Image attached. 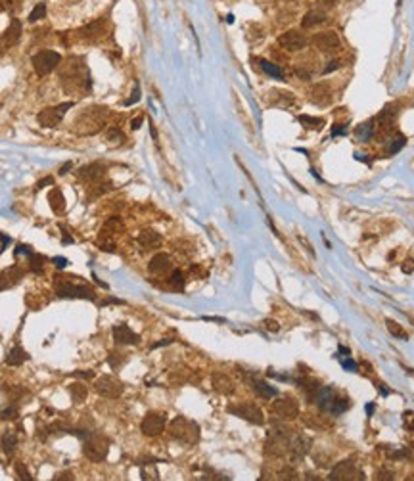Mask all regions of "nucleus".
<instances>
[{"label":"nucleus","instance_id":"nucleus-1","mask_svg":"<svg viewBox=\"0 0 414 481\" xmlns=\"http://www.w3.org/2000/svg\"><path fill=\"white\" fill-rule=\"evenodd\" d=\"M62 85L66 90H88L90 88V71L85 66V62L81 58H71L69 64L62 71Z\"/></svg>","mask_w":414,"mask_h":481},{"label":"nucleus","instance_id":"nucleus-2","mask_svg":"<svg viewBox=\"0 0 414 481\" xmlns=\"http://www.w3.org/2000/svg\"><path fill=\"white\" fill-rule=\"evenodd\" d=\"M109 115L106 107L90 106L88 109L81 111L75 121V129L81 135H96L106 127V117Z\"/></svg>","mask_w":414,"mask_h":481},{"label":"nucleus","instance_id":"nucleus-3","mask_svg":"<svg viewBox=\"0 0 414 481\" xmlns=\"http://www.w3.org/2000/svg\"><path fill=\"white\" fill-rule=\"evenodd\" d=\"M293 433L286 426H272L267 433L265 441V454L267 456H284L289 451V441Z\"/></svg>","mask_w":414,"mask_h":481},{"label":"nucleus","instance_id":"nucleus-4","mask_svg":"<svg viewBox=\"0 0 414 481\" xmlns=\"http://www.w3.org/2000/svg\"><path fill=\"white\" fill-rule=\"evenodd\" d=\"M83 452L90 462H104L109 452V441L98 432H88L83 439Z\"/></svg>","mask_w":414,"mask_h":481},{"label":"nucleus","instance_id":"nucleus-5","mask_svg":"<svg viewBox=\"0 0 414 481\" xmlns=\"http://www.w3.org/2000/svg\"><path fill=\"white\" fill-rule=\"evenodd\" d=\"M313 401L320 406V410H326L332 414H341L349 408V401L345 397L337 395L332 387H320Z\"/></svg>","mask_w":414,"mask_h":481},{"label":"nucleus","instance_id":"nucleus-6","mask_svg":"<svg viewBox=\"0 0 414 481\" xmlns=\"http://www.w3.org/2000/svg\"><path fill=\"white\" fill-rule=\"evenodd\" d=\"M169 432L173 435L176 441L184 443V445H196L198 439H200V428L198 424L184 418V416H176L173 422H171V428Z\"/></svg>","mask_w":414,"mask_h":481},{"label":"nucleus","instance_id":"nucleus-7","mask_svg":"<svg viewBox=\"0 0 414 481\" xmlns=\"http://www.w3.org/2000/svg\"><path fill=\"white\" fill-rule=\"evenodd\" d=\"M56 295L58 297H73V299H88L94 301L96 295L90 286L85 284H73V280L69 278H60L58 286H56Z\"/></svg>","mask_w":414,"mask_h":481},{"label":"nucleus","instance_id":"nucleus-8","mask_svg":"<svg viewBox=\"0 0 414 481\" xmlns=\"http://www.w3.org/2000/svg\"><path fill=\"white\" fill-rule=\"evenodd\" d=\"M270 414L278 420H295L299 416V403L293 399V397H280V399H274V403L270 404Z\"/></svg>","mask_w":414,"mask_h":481},{"label":"nucleus","instance_id":"nucleus-9","mask_svg":"<svg viewBox=\"0 0 414 481\" xmlns=\"http://www.w3.org/2000/svg\"><path fill=\"white\" fill-rule=\"evenodd\" d=\"M69 107H73V102H66V104H60V106L44 107L42 111H39L37 121L40 123V127H46V129L58 127L60 123H62L64 115L69 111Z\"/></svg>","mask_w":414,"mask_h":481},{"label":"nucleus","instance_id":"nucleus-10","mask_svg":"<svg viewBox=\"0 0 414 481\" xmlns=\"http://www.w3.org/2000/svg\"><path fill=\"white\" fill-rule=\"evenodd\" d=\"M228 412L242 418V420H248L250 424H255V426H263V424H265L263 410H261L257 404H251V403L230 404V406H228Z\"/></svg>","mask_w":414,"mask_h":481},{"label":"nucleus","instance_id":"nucleus-11","mask_svg":"<svg viewBox=\"0 0 414 481\" xmlns=\"http://www.w3.org/2000/svg\"><path fill=\"white\" fill-rule=\"evenodd\" d=\"M330 479L332 481H361L365 479V471L361 468H357L353 460H343L337 466H334V470L330 471Z\"/></svg>","mask_w":414,"mask_h":481},{"label":"nucleus","instance_id":"nucleus-12","mask_svg":"<svg viewBox=\"0 0 414 481\" xmlns=\"http://www.w3.org/2000/svg\"><path fill=\"white\" fill-rule=\"evenodd\" d=\"M62 64V56L54 50H42L33 58V68L39 75H48Z\"/></svg>","mask_w":414,"mask_h":481},{"label":"nucleus","instance_id":"nucleus-13","mask_svg":"<svg viewBox=\"0 0 414 481\" xmlns=\"http://www.w3.org/2000/svg\"><path fill=\"white\" fill-rule=\"evenodd\" d=\"M313 46L324 54H334L341 48V39L336 31H320L313 37Z\"/></svg>","mask_w":414,"mask_h":481},{"label":"nucleus","instance_id":"nucleus-14","mask_svg":"<svg viewBox=\"0 0 414 481\" xmlns=\"http://www.w3.org/2000/svg\"><path fill=\"white\" fill-rule=\"evenodd\" d=\"M94 389H96V393L102 395V397L117 399V397H121L123 389H125V385L121 384L119 380H115L113 376H102V378H98L96 380Z\"/></svg>","mask_w":414,"mask_h":481},{"label":"nucleus","instance_id":"nucleus-15","mask_svg":"<svg viewBox=\"0 0 414 481\" xmlns=\"http://www.w3.org/2000/svg\"><path fill=\"white\" fill-rule=\"evenodd\" d=\"M165 424H167V416L163 412H148L140 424V430L148 437H155L165 430Z\"/></svg>","mask_w":414,"mask_h":481},{"label":"nucleus","instance_id":"nucleus-16","mask_svg":"<svg viewBox=\"0 0 414 481\" xmlns=\"http://www.w3.org/2000/svg\"><path fill=\"white\" fill-rule=\"evenodd\" d=\"M307 37L301 31L295 29L286 31V33H282L278 37V44L284 50H288V52H299V50H303L307 46Z\"/></svg>","mask_w":414,"mask_h":481},{"label":"nucleus","instance_id":"nucleus-17","mask_svg":"<svg viewBox=\"0 0 414 481\" xmlns=\"http://www.w3.org/2000/svg\"><path fill=\"white\" fill-rule=\"evenodd\" d=\"M311 439H309L307 435H303V433H298V435H293L291 437V441H289V456H291V462H299L305 454L309 452V449H311Z\"/></svg>","mask_w":414,"mask_h":481},{"label":"nucleus","instance_id":"nucleus-18","mask_svg":"<svg viewBox=\"0 0 414 481\" xmlns=\"http://www.w3.org/2000/svg\"><path fill=\"white\" fill-rule=\"evenodd\" d=\"M79 178L81 181H85V183L88 184H96L102 181V176L106 174V167L102 163H90V165H85L83 169H79Z\"/></svg>","mask_w":414,"mask_h":481},{"label":"nucleus","instance_id":"nucleus-19","mask_svg":"<svg viewBox=\"0 0 414 481\" xmlns=\"http://www.w3.org/2000/svg\"><path fill=\"white\" fill-rule=\"evenodd\" d=\"M307 96L309 100L315 102L317 106H328L330 100H332V90H330V87L324 85V83H318V85H313V87L309 88Z\"/></svg>","mask_w":414,"mask_h":481},{"label":"nucleus","instance_id":"nucleus-20","mask_svg":"<svg viewBox=\"0 0 414 481\" xmlns=\"http://www.w3.org/2000/svg\"><path fill=\"white\" fill-rule=\"evenodd\" d=\"M113 339H115V343H119V345H135V343L140 341L138 334H135L127 324H117V326H113Z\"/></svg>","mask_w":414,"mask_h":481},{"label":"nucleus","instance_id":"nucleus-21","mask_svg":"<svg viewBox=\"0 0 414 481\" xmlns=\"http://www.w3.org/2000/svg\"><path fill=\"white\" fill-rule=\"evenodd\" d=\"M161 244H163L161 234L152 228H144L138 234V246H142V250H157L161 248Z\"/></svg>","mask_w":414,"mask_h":481},{"label":"nucleus","instance_id":"nucleus-22","mask_svg":"<svg viewBox=\"0 0 414 481\" xmlns=\"http://www.w3.org/2000/svg\"><path fill=\"white\" fill-rule=\"evenodd\" d=\"M171 267H173V263H171V257L167 253H157L148 263V270L152 274H157V276L159 274H167L171 270Z\"/></svg>","mask_w":414,"mask_h":481},{"label":"nucleus","instance_id":"nucleus-23","mask_svg":"<svg viewBox=\"0 0 414 481\" xmlns=\"http://www.w3.org/2000/svg\"><path fill=\"white\" fill-rule=\"evenodd\" d=\"M211 384H213V389L221 395H232L234 389H236L232 378H228L226 374H221V372H215V374L211 376Z\"/></svg>","mask_w":414,"mask_h":481},{"label":"nucleus","instance_id":"nucleus-24","mask_svg":"<svg viewBox=\"0 0 414 481\" xmlns=\"http://www.w3.org/2000/svg\"><path fill=\"white\" fill-rule=\"evenodd\" d=\"M21 278H23V270H21L18 265H14V267L6 269L4 272H0V291L10 288L14 284H18Z\"/></svg>","mask_w":414,"mask_h":481},{"label":"nucleus","instance_id":"nucleus-25","mask_svg":"<svg viewBox=\"0 0 414 481\" xmlns=\"http://www.w3.org/2000/svg\"><path fill=\"white\" fill-rule=\"evenodd\" d=\"M21 37V23L20 20H12L10 27L6 29V33L2 35V46L4 48H10V46H14V44H18V40H20Z\"/></svg>","mask_w":414,"mask_h":481},{"label":"nucleus","instance_id":"nucleus-26","mask_svg":"<svg viewBox=\"0 0 414 481\" xmlns=\"http://www.w3.org/2000/svg\"><path fill=\"white\" fill-rule=\"evenodd\" d=\"M376 133V121L374 119H370V121H365V123H361V125L355 127V138L357 142H361V144H366L372 136H374Z\"/></svg>","mask_w":414,"mask_h":481},{"label":"nucleus","instance_id":"nucleus-27","mask_svg":"<svg viewBox=\"0 0 414 481\" xmlns=\"http://www.w3.org/2000/svg\"><path fill=\"white\" fill-rule=\"evenodd\" d=\"M104 33H106V31H104V21L102 20L92 21V23H88L87 27H83V29L79 31V35L88 40H98L100 37H104Z\"/></svg>","mask_w":414,"mask_h":481},{"label":"nucleus","instance_id":"nucleus-28","mask_svg":"<svg viewBox=\"0 0 414 481\" xmlns=\"http://www.w3.org/2000/svg\"><path fill=\"white\" fill-rule=\"evenodd\" d=\"M326 20H328V16L324 14V12H320V10H311V12H307V14L303 16V20H301V25H303L305 29H311V27L322 25V23H324Z\"/></svg>","mask_w":414,"mask_h":481},{"label":"nucleus","instance_id":"nucleus-29","mask_svg":"<svg viewBox=\"0 0 414 481\" xmlns=\"http://www.w3.org/2000/svg\"><path fill=\"white\" fill-rule=\"evenodd\" d=\"M29 358V355L25 353V349L21 345H16L10 349V353L6 355V365L8 366H21L25 360Z\"/></svg>","mask_w":414,"mask_h":481},{"label":"nucleus","instance_id":"nucleus-30","mask_svg":"<svg viewBox=\"0 0 414 481\" xmlns=\"http://www.w3.org/2000/svg\"><path fill=\"white\" fill-rule=\"evenodd\" d=\"M48 203H50V207H52V211L54 213L66 211V198H64L62 190H58V188H52V190H50Z\"/></svg>","mask_w":414,"mask_h":481},{"label":"nucleus","instance_id":"nucleus-31","mask_svg":"<svg viewBox=\"0 0 414 481\" xmlns=\"http://www.w3.org/2000/svg\"><path fill=\"white\" fill-rule=\"evenodd\" d=\"M253 389H255V393L259 395V397H263V399H272V397L278 395L276 387L269 385L267 382H261V380H255V382H253Z\"/></svg>","mask_w":414,"mask_h":481},{"label":"nucleus","instance_id":"nucleus-32","mask_svg":"<svg viewBox=\"0 0 414 481\" xmlns=\"http://www.w3.org/2000/svg\"><path fill=\"white\" fill-rule=\"evenodd\" d=\"M16 445H18V437L14 432H6L2 435V451L6 456H12L16 452Z\"/></svg>","mask_w":414,"mask_h":481},{"label":"nucleus","instance_id":"nucleus-33","mask_svg":"<svg viewBox=\"0 0 414 481\" xmlns=\"http://www.w3.org/2000/svg\"><path fill=\"white\" fill-rule=\"evenodd\" d=\"M259 62V68L269 75V77L272 79H278V81H282L284 79V73H282V69L278 68V66H274L272 62H267V59H257Z\"/></svg>","mask_w":414,"mask_h":481},{"label":"nucleus","instance_id":"nucleus-34","mask_svg":"<svg viewBox=\"0 0 414 481\" xmlns=\"http://www.w3.org/2000/svg\"><path fill=\"white\" fill-rule=\"evenodd\" d=\"M395 117H397V109H395V106H385L382 111H380V115H378V121H380V125L384 127H391L395 121Z\"/></svg>","mask_w":414,"mask_h":481},{"label":"nucleus","instance_id":"nucleus-35","mask_svg":"<svg viewBox=\"0 0 414 481\" xmlns=\"http://www.w3.org/2000/svg\"><path fill=\"white\" fill-rule=\"evenodd\" d=\"M69 393H71L75 403H83L87 399V385L81 384V382H75V384L69 385Z\"/></svg>","mask_w":414,"mask_h":481},{"label":"nucleus","instance_id":"nucleus-36","mask_svg":"<svg viewBox=\"0 0 414 481\" xmlns=\"http://www.w3.org/2000/svg\"><path fill=\"white\" fill-rule=\"evenodd\" d=\"M298 121L305 129H311V131H318L320 127L324 125V119L322 117H311V115H299Z\"/></svg>","mask_w":414,"mask_h":481},{"label":"nucleus","instance_id":"nucleus-37","mask_svg":"<svg viewBox=\"0 0 414 481\" xmlns=\"http://www.w3.org/2000/svg\"><path fill=\"white\" fill-rule=\"evenodd\" d=\"M385 326L389 330V334L393 337H399V339H406V332H404L401 324H397L395 320H385Z\"/></svg>","mask_w":414,"mask_h":481},{"label":"nucleus","instance_id":"nucleus-38","mask_svg":"<svg viewBox=\"0 0 414 481\" xmlns=\"http://www.w3.org/2000/svg\"><path fill=\"white\" fill-rule=\"evenodd\" d=\"M14 470H16V475H18V479H21V481H33V475H31V471L27 470V466H25L23 462H16Z\"/></svg>","mask_w":414,"mask_h":481},{"label":"nucleus","instance_id":"nucleus-39","mask_svg":"<svg viewBox=\"0 0 414 481\" xmlns=\"http://www.w3.org/2000/svg\"><path fill=\"white\" fill-rule=\"evenodd\" d=\"M106 136H107V142H109V144H113V146L121 144V142L125 140V135H123L119 129H115V127H113V129H107Z\"/></svg>","mask_w":414,"mask_h":481},{"label":"nucleus","instance_id":"nucleus-40","mask_svg":"<svg viewBox=\"0 0 414 481\" xmlns=\"http://www.w3.org/2000/svg\"><path fill=\"white\" fill-rule=\"evenodd\" d=\"M169 286L174 289L184 288V274L181 270H173V274H171V278H169Z\"/></svg>","mask_w":414,"mask_h":481},{"label":"nucleus","instance_id":"nucleus-41","mask_svg":"<svg viewBox=\"0 0 414 481\" xmlns=\"http://www.w3.org/2000/svg\"><path fill=\"white\" fill-rule=\"evenodd\" d=\"M44 16H46V4L40 2V4H37V6L33 8V12H31V16H29V21H39L42 20Z\"/></svg>","mask_w":414,"mask_h":481},{"label":"nucleus","instance_id":"nucleus-42","mask_svg":"<svg viewBox=\"0 0 414 481\" xmlns=\"http://www.w3.org/2000/svg\"><path fill=\"white\" fill-rule=\"evenodd\" d=\"M404 144H406V138H404L403 135H397V136L393 138V142L389 144V150H387V152H389L391 155L397 154V152H399V150H401V148H403Z\"/></svg>","mask_w":414,"mask_h":481},{"label":"nucleus","instance_id":"nucleus-43","mask_svg":"<svg viewBox=\"0 0 414 481\" xmlns=\"http://www.w3.org/2000/svg\"><path fill=\"white\" fill-rule=\"evenodd\" d=\"M42 265H44V259H42L40 255H31V261H29V270H31V272L39 274L40 270H42Z\"/></svg>","mask_w":414,"mask_h":481},{"label":"nucleus","instance_id":"nucleus-44","mask_svg":"<svg viewBox=\"0 0 414 481\" xmlns=\"http://www.w3.org/2000/svg\"><path fill=\"white\" fill-rule=\"evenodd\" d=\"M18 418V406H6L0 410V420H16Z\"/></svg>","mask_w":414,"mask_h":481},{"label":"nucleus","instance_id":"nucleus-45","mask_svg":"<svg viewBox=\"0 0 414 481\" xmlns=\"http://www.w3.org/2000/svg\"><path fill=\"white\" fill-rule=\"evenodd\" d=\"M403 426H404V430L414 432V412L412 410H406V412L403 414Z\"/></svg>","mask_w":414,"mask_h":481},{"label":"nucleus","instance_id":"nucleus-46","mask_svg":"<svg viewBox=\"0 0 414 481\" xmlns=\"http://www.w3.org/2000/svg\"><path fill=\"white\" fill-rule=\"evenodd\" d=\"M21 253H23V255H29V257L33 255L31 248H29V246H25V244H20V246L16 248V251H14V255H16V257H18V255H21Z\"/></svg>","mask_w":414,"mask_h":481},{"label":"nucleus","instance_id":"nucleus-47","mask_svg":"<svg viewBox=\"0 0 414 481\" xmlns=\"http://www.w3.org/2000/svg\"><path fill=\"white\" fill-rule=\"evenodd\" d=\"M73 376H75V378H83V380H92V378H94V372H92V370H75Z\"/></svg>","mask_w":414,"mask_h":481},{"label":"nucleus","instance_id":"nucleus-48","mask_svg":"<svg viewBox=\"0 0 414 481\" xmlns=\"http://www.w3.org/2000/svg\"><path fill=\"white\" fill-rule=\"evenodd\" d=\"M138 100H140V88H138V85H136L135 90H133V96H131V98H129V100H127V102H125V106H133V104H136Z\"/></svg>","mask_w":414,"mask_h":481},{"label":"nucleus","instance_id":"nucleus-49","mask_svg":"<svg viewBox=\"0 0 414 481\" xmlns=\"http://www.w3.org/2000/svg\"><path fill=\"white\" fill-rule=\"evenodd\" d=\"M401 270L403 272H406V274H410V272H414V259H406L401 265Z\"/></svg>","mask_w":414,"mask_h":481},{"label":"nucleus","instance_id":"nucleus-50","mask_svg":"<svg viewBox=\"0 0 414 481\" xmlns=\"http://www.w3.org/2000/svg\"><path fill=\"white\" fill-rule=\"evenodd\" d=\"M265 328H267V330H270V332H278V330H280L278 322H276V320H270V318H267V320H265Z\"/></svg>","mask_w":414,"mask_h":481},{"label":"nucleus","instance_id":"nucleus-51","mask_svg":"<svg viewBox=\"0 0 414 481\" xmlns=\"http://www.w3.org/2000/svg\"><path fill=\"white\" fill-rule=\"evenodd\" d=\"M62 236H64V238H62L64 246H68V244H73V242H75V240H73V238H71V236L68 234V228H66V226H62Z\"/></svg>","mask_w":414,"mask_h":481},{"label":"nucleus","instance_id":"nucleus-52","mask_svg":"<svg viewBox=\"0 0 414 481\" xmlns=\"http://www.w3.org/2000/svg\"><path fill=\"white\" fill-rule=\"evenodd\" d=\"M339 66H341L339 59H332L326 68H324V73H330V71H334V69H339Z\"/></svg>","mask_w":414,"mask_h":481},{"label":"nucleus","instance_id":"nucleus-53","mask_svg":"<svg viewBox=\"0 0 414 481\" xmlns=\"http://www.w3.org/2000/svg\"><path fill=\"white\" fill-rule=\"evenodd\" d=\"M318 4H320L322 8H334L337 4V0H318Z\"/></svg>","mask_w":414,"mask_h":481},{"label":"nucleus","instance_id":"nucleus-54","mask_svg":"<svg viewBox=\"0 0 414 481\" xmlns=\"http://www.w3.org/2000/svg\"><path fill=\"white\" fill-rule=\"evenodd\" d=\"M343 366H345V370H349V372H357L359 368H357V363H353V360H343Z\"/></svg>","mask_w":414,"mask_h":481},{"label":"nucleus","instance_id":"nucleus-55","mask_svg":"<svg viewBox=\"0 0 414 481\" xmlns=\"http://www.w3.org/2000/svg\"><path fill=\"white\" fill-rule=\"evenodd\" d=\"M54 265H56L58 269H64V267L68 265V261H66V257H54Z\"/></svg>","mask_w":414,"mask_h":481},{"label":"nucleus","instance_id":"nucleus-56","mask_svg":"<svg viewBox=\"0 0 414 481\" xmlns=\"http://www.w3.org/2000/svg\"><path fill=\"white\" fill-rule=\"evenodd\" d=\"M54 479H56V481H58V479H60V481H62V479L73 481V475H71V473H69V471H64V473H58V475H56V477H54Z\"/></svg>","mask_w":414,"mask_h":481},{"label":"nucleus","instance_id":"nucleus-57","mask_svg":"<svg viewBox=\"0 0 414 481\" xmlns=\"http://www.w3.org/2000/svg\"><path fill=\"white\" fill-rule=\"evenodd\" d=\"M54 183V178L52 176H46V178H42L39 184H37V188H44V186H50V184Z\"/></svg>","mask_w":414,"mask_h":481},{"label":"nucleus","instance_id":"nucleus-58","mask_svg":"<svg viewBox=\"0 0 414 481\" xmlns=\"http://www.w3.org/2000/svg\"><path fill=\"white\" fill-rule=\"evenodd\" d=\"M0 240H2V246H0V250H6L8 248V244H10V238L8 236H4V234H0Z\"/></svg>","mask_w":414,"mask_h":481},{"label":"nucleus","instance_id":"nucleus-59","mask_svg":"<svg viewBox=\"0 0 414 481\" xmlns=\"http://www.w3.org/2000/svg\"><path fill=\"white\" fill-rule=\"evenodd\" d=\"M378 479H393V473L391 471H380Z\"/></svg>","mask_w":414,"mask_h":481},{"label":"nucleus","instance_id":"nucleus-60","mask_svg":"<svg viewBox=\"0 0 414 481\" xmlns=\"http://www.w3.org/2000/svg\"><path fill=\"white\" fill-rule=\"evenodd\" d=\"M140 125H142V115H140V117H136V119H133V123H131V127H133L135 131H136V129H138V127H140Z\"/></svg>","mask_w":414,"mask_h":481},{"label":"nucleus","instance_id":"nucleus-61","mask_svg":"<svg viewBox=\"0 0 414 481\" xmlns=\"http://www.w3.org/2000/svg\"><path fill=\"white\" fill-rule=\"evenodd\" d=\"M71 167H73V163H66L64 167H62V169H60V174H66L69 169H71Z\"/></svg>","mask_w":414,"mask_h":481},{"label":"nucleus","instance_id":"nucleus-62","mask_svg":"<svg viewBox=\"0 0 414 481\" xmlns=\"http://www.w3.org/2000/svg\"><path fill=\"white\" fill-rule=\"evenodd\" d=\"M148 473H150L148 470H142V477H144V479H148ZM152 477L157 479V471H152Z\"/></svg>","mask_w":414,"mask_h":481},{"label":"nucleus","instance_id":"nucleus-63","mask_svg":"<svg viewBox=\"0 0 414 481\" xmlns=\"http://www.w3.org/2000/svg\"><path fill=\"white\" fill-rule=\"evenodd\" d=\"M372 410H374V404H366V412L372 414Z\"/></svg>","mask_w":414,"mask_h":481},{"label":"nucleus","instance_id":"nucleus-64","mask_svg":"<svg viewBox=\"0 0 414 481\" xmlns=\"http://www.w3.org/2000/svg\"><path fill=\"white\" fill-rule=\"evenodd\" d=\"M339 351H341V355H349V349H347V347H339Z\"/></svg>","mask_w":414,"mask_h":481}]
</instances>
